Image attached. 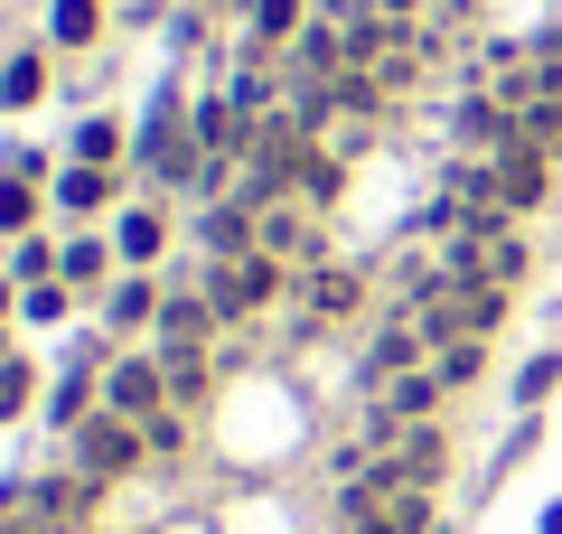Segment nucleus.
<instances>
[{
  "label": "nucleus",
  "instance_id": "nucleus-1",
  "mask_svg": "<svg viewBox=\"0 0 562 534\" xmlns=\"http://www.w3.org/2000/svg\"><path fill=\"white\" fill-rule=\"evenodd\" d=\"M375 281H384V254H357V263L328 254V263H310V272L291 281V310L319 319V329H357V319H375V310H384Z\"/></svg>",
  "mask_w": 562,
  "mask_h": 534
},
{
  "label": "nucleus",
  "instance_id": "nucleus-2",
  "mask_svg": "<svg viewBox=\"0 0 562 534\" xmlns=\"http://www.w3.org/2000/svg\"><path fill=\"white\" fill-rule=\"evenodd\" d=\"M291 263L281 254H244V263H198V291L216 300V319L225 329H254L262 310H281V300H291Z\"/></svg>",
  "mask_w": 562,
  "mask_h": 534
},
{
  "label": "nucleus",
  "instance_id": "nucleus-3",
  "mask_svg": "<svg viewBox=\"0 0 562 534\" xmlns=\"http://www.w3.org/2000/svg\"><path fill=\"white\" fill-rule=\"evenodd\" d=\"M66 469L94 478V488H122V478L150 469V441H140V422H122V413H85L76 432H66Z\"/></svg>",
  "mask_w": 562,
  "mask_h": 534
},
{
  "label": "nucleus",
  "instance_id": "nucleus-4",
  "mask_svg": "<svg viewBox=\"0 0 562 534\" xmlns=\"http://www.w3.org/2000/svg\"><path fill=\"white\" fill-rule=\"evenodd\" d=\"M413 366H431V337H422L403 310H375V319H366L357 366H347V385H357V403H366V394H384L394 376H413Z\"/></svg>",
  "mask_w": 562,
  "mask_h": 534
},
{
  "label": "nucleus",
  "instance_id": "nucleus-5",
  "mask_svg": "<svg viewBox=\"0 0 562 534\" xmlns=\"http://www.w3.org/2000/svg\"><path fill=\"white\" fill-rule=\"evenodd\" d=\"M103 235H113V263H122V272H169V235H179V216H169V198L140 188L132 207H113Z\"/></svg>",
  "mask_w": 562,
  "mask_h": 534
},
{
  "label": "nucleus",
  "instance_id": "nucleus-6",
  "mask_svg": "<svg viewBox=\"0 0 562 534\" xmlns=\"http://www.w3.org/2000/svg\"><path fill=\"white\" fill-rule=\"evenodd\" d=\"M103 413H122V422L169 413V366H160V347H122L113 366H103Z\"/></svg>",
  "mask_w": 562,
  "mask_h": 534
},
{
  "label": "nucleus",
  "instance_id": "nucleus-7",
  "mask_svg": "<svg viewBox=\"0 0 562 534\" xmlns=\"http://www.w3.org/2000/svg\"><path fill=\"white\" fill-rule=\"evenodd\" d=\"M216 337H225V319H216V300L198 291V263H188V272H169V300H160V329H150V347L179 356V347H216Z\"/></svg>",
  "mask_w": 562,
  "mask_h": 534
},
{
  "label": "nucleus",
  "instance_id": "nucleus-8",
  "mask_svg": "<svg viewBox=\"0 0 562 534\" xmlns=\"http://www.w3.org/2000/svg\"><path fill=\"white\" fill-rule=\"evenodd\" d=\"M113 207H122V169L57 159V178H47V216H66V235H76V225H103Z\"/></svg>",
  "mask_w": 562,
  "mask_h": 534
},
{
  "label": "nucleus",
  "instance_id": "nucleus-9",
  "mask_svg": "<svg viewBox=\"0 0 562 534\" xmlns=\"http://www.w3.org/2000/svg\"><path fill=\"white\" fill-rule=\"evenodd\" d=\"M94 507H103L94 478H76V469H29V507H20V515H29L38 534H76Z\"/></svg>",
  "mask_w": 562,
  "mask_h": 534
},
{
  "label": "nucleus",
  "instance_id": "nucleus-10",
  "mask_svg": "<svg viewBox=\"0 0 562 534\" xmlns=\"http://www.w3.org/2000/svg\"><path fill=\"white\" fill-rule=\"evenodd\" d=\"M262 254H281L291 272H310V263H328V216H319V207H301V198L262 207Z\"/></svg>",
  "mask_w": 562,
  "mask_h": 534
},
{
  "label": "nucleus",
  "instance_id": "nucleus-11",
  "mask_svg": "<svg viewBox=\"0 0 562 534\" xmlns=\"http://www.w3.org/2000/svg\"><path fill=\"white\" fill-rule=\"evenodd\" d=\"M160 300H169V272H113V291H103V337H150L160 329Z\"/></svg>",
  "mask_w": 562,
  "mask_h": 534
},
{
  "label": "nucleus",
  "instance_id": "nucleus-12",
  "mask_svg": "<svg viewBox=\"0 0 562 534\" xmlns=\"http://www.w3.org/2000/svg\"><path fill=\"white\" fill-rule=\"evenodd\" d=\"M310 20H319V0H254L235 47H244V57H272V66H281V57H291V38H301Z\"/></svg>",
  "mask_w": 562,
  "mask_h": 534
},
{
  "label": "nucleus",
  "instance_id": "nucleus-13",
  "mask_svg": "<svg viewBox=\"0 0 562 534\" xmlns=\"http://www.w3.org/2000/svg\"><path fill=\"white\" fill-rule=\"evenodd\" d=\"M113 272H122V263H113V235H103V225H76V235L57 244V281L76 300H103V291H113Z\"/></svg>",
  "mask_w": 562,
  "mask_h": 534
},
{
  "label": "nucleus",
  "instance_id": "nucleus-14",
  "mask_svg": "<svg viewBox=\"0 0 562 534\" xmlns=\"http://www.w3.org/2000/svg\"><path fill=\"white\" fill-rule=\"evenodd\" d=\"M394 469H403V488H431V497H441V478H450V422H403Z\"/></svg>",
  "mask_w": 562,
  "mask_h": 534
},
{
  "label": "nucleus",
  "instance_id": "nucleus-15",
  "mask_svg": "<svg viewBox=\"0 0 562 534\" xmlns=\"http://www.w3.org/2000/svg\"><path fill=\"white\" fill-rule=\"evenodd\" d=\"M66 159H85V169H132V132L113 113H76L66 122Z\"/></svg>",
  "mask_w": 562,
  "mask_h": 534
},
{
  "label": "nucleus",
  "instance_id": "nucleus-16",
  "mask_svg": "<svg viewBox=\"0 0 562 534\" xmlns=\"http://www.w3.org/2000/svg\"><path fill=\"white\" fill-rule=\"evenodd\" d=\"M57 57H94L103 47V0H47V29H38Z\"/></svg>",
  "mask_w": 562,
  "mask_h": 534
},
{
  "label": "nucleus",
  "instance_id": "nucleus-17",
  "mask_svg": "<svg viewBox=\"0 0 562 534\" xmlns=\"http://www.w3.org/2000/svg\"><path fill=\"white\" fill-rule=\"evenodd\" d=\"M47 57H57L47 38H29V47H10V57H0V113H29V103H47Z\"/></svg>",
  "mask_w": 562,
  "mask_h": 534
},
{
  "label": "nucleus",
  "instance_id": "nucleus-18",
  "mask_svg": "<svg viewBox=\"0 0 562 534\" xmlns=\"http://www.w3.org/2000/svg\"><path fill=\"white\" fill-rule=\"evenodd\" d=\"M160 366H169V403H179V413H206V403H216V385H225L216 347H179V356H160Z\"/></svg>",
  "mask_w": 562,
  "mask_h": 534
},
{
  "label": "nucleus",
  "instance_id": "nucleus-19",
  "mask_svg": "<svg viewBox=\"0 0 562 534\" xmlns=\"http://www.w3.org/2000/svg\"><path fill=\"white\" fill-rule=\"evenodd\" d=\"M366 403H384L394 422H441V403H450V385H441V366H413V376H394L384 394H366Z\"/></svg>",
  "mask_w": 562,
  "mask_h": 534
},
{
  "label": "nucleus",
  "instance_id": "nucleus-20",
  "mask_svg": "<svg viewBox=\"0 0 562 534\" xmlns=\"http://www.w3.org/2000/svg\"><path fill=\"white\" fill-rule=\"evenodd\" d=\"M553 394H562V337H543V347H535V356L516 366V385H506V403H516V413H543Z\"/></svg>",
  "mask_w": 562,
  "mask_h": 534
},
{
  "label": "nucleus",
  "instance_id": "nucleus-21",
  "mask_svg": "<svg viewBox=\"0 0 562 534\" xmlns=\"http://www.w3.org/2000/svg\"><path fill=\"white\" fill-rule=\"evenodd\" d=\"M38 216H47V178H10L0 169V244L38 235Z\"/></svg>",
  "mask_w": 562,
  "mask_h": 534
},
{
  "label": "nucleus",
  "instance_id": "nucleus-22",
  "mask_svg": "<svg viewBox=\"0 0 562 534\" xmlns=\"http://www.w3.org/2000/svg\"><path fill=\"white\" fill-rule=\"evenodd\" d=\"M140 441H150V459H188V450H198V413H179V403H169V413L140 422Z\"/></svg>",
  "mask_w": 562,
  "mask_h": 534
},
{
  "label": "nucleus",
  "instance_id": "nucleus-23",
  "mask_svg": "<svg viewBox=\"0 0 562 534\" xmlns=\"http://www.w3.org/2000/svg\"><path fill=\"white\" fill-rule=\"evenodd\" d=\"M0 272L20 281V291H29V281H57V235H20L10 254H0Z\"/></svg>",
  "mask_w": 562,
  "mask_h": 534
},
{
  "label": "nucleus",
  "instance_id": "nucleus-24",
  "mask_svg": "<svg viewBox=\"0 0 562 534\" xmlns=\"http://www.w3.org/2000/svg\"><path fill=\"white\" fill-rule=\"evenodd\" d=\"M66 319H76V291L66 281H29L20 291V329H66Z\"/></svg>",
  "mask_w": 562,
  "mask_h": 534
},
{
  "label": "nucleus",
  "instance_id": "nucleus-25",
  "mask_svg": "<svg viewBox=\"0 0 562 534\" xmlns=\"http://www.w3.org/2000/svg\"><path fill=\"white\" fill-rule=\"evenodd\" d=\"M431 366H441V385H450V394H469V385L487 376V337H450V347L431 356Z\"/></svg>",
  "mask_w": 562,
  "mask_h": 534
},
{
  "label": "nucleus",
  "instance_id": "nucleus-26",
  "mask_svg": "<svg viewBox=\"0 0 562 534\" xmlns=\"http://www.w3.org/2000/svg\"><path fill=\"white\" fill-rule=\"evenodd\" d=\"M38 403V376H29V356H0V422H20Z\"/></svg>",
  "mask_w": 562,
  "mask_h": 534
},
{
  "label": "nucleus",
  "instance_id": "nucleus-27",
  "mask_svg": "<svg viewBox=\"0 0 562 534\" xmlns=\"http://www.w3.org/2000/svg\"><path fill=\"white\" fill-rule=\"evenodd\" d=\"M206 38H216V10H206V0H188V10H169V47H179V57H198Z\"/></svg>",
  "mask_w": 562,
  "mask_h": 534
},
{
  "label": "nucleus",
  "instance_id": "nucleus-28",
  "mask_svg": "<svg viewBox=\"0 0 562 534\" xmlns=\"http://www.w3.org/2000/svg\"><path fill=\"white\" fill-rule=\"evenodd\" d=\"M10 319H20V281L0 272V329H10Z\"/></svg>",
  "mask_w": 562,
  "mask_h": 534
},
{
  "label": "nucleus",
  "instance_id": "nucleus-29",
  "mask_svg": "<svg viewBox=\"0 0 562 534\" xmlns=\"http://www.w3.org/2000/svg\"><path fill=\"white\" fill-rule=\"evenodd\" d=\"M535 534H562V497H553V507H543V515H535Z\"/></svg>",
  "mask_w": 562,
  "mask_h": 534
},
{
  "label": "nucleus",
  "instance_id": "nucleus-30",
  "mask_svg": "<svg viewBox=\"0 0 562 534\" xmlns=\"http://www.w3.org/2000/svg\"><path fill=\"white\" fill-rule=\"evenodd\" d=\"M206 10H216V20H244V10H254V0H206Z\"/></svg>",
  "mask_w": 562,
  "mask_h": 534
},
{
  "label": "nucleus",
  "instance_id": "nucleus-31",
  "mask_svg": "<svg viewBox=\"0 0 562 534\" xmlns=\"http://www.w3.org/2000/svg\"><path fill=\"white\" fill-rule=\"evenodd\" d=\"M0 534H38V525H29V515H10V525H0Z\"/></svg>",
  "mask_w": 562,
  "mask_h": 534
}]
</instances>
